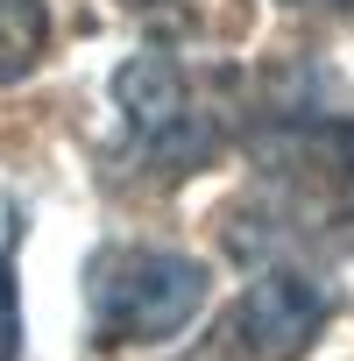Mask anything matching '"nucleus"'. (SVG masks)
Masks as SVG:
<instances>
[{"label": "nucleus", "mask_w": 354, "mask_h": 361, "mask_svg": "<svg viewBox=\"0 0 354 361\" xmlns=\"http://www.w3.org/2000/svg\"><path fill=\"white\" fill-rule=\"evenodd\" d=\"M227 248L255 269L269 262L319 269L354 255V121L291 106L255 128V177Z\"/></svg>", "instance_id": "f257e3e1"}, {"label": "nucleus", "mask_w": 354, "mask_h": 361, "mask_svg": "<svg viewBox=\"0 0 354 361\" xmlns=\"http://www.w3.org/2000/svg\"><path fill=\"white\" fill-rule=\"evenodd\" d=\"M114 99H121V128H128V163L156 185L206 170L248 121L234 99V71H199L163 50L128 57L114 78Z\"/></svg>", "instance_id": "f03ea898"}, {"label": "nucleus", "mask_w": 354, "mask_h": 361, "mask_svg": "<svg viewBox=\"0 0 354 361\" xmlns=\"http://www.w3.org/2000/svg\"><path fill=\"white\" fill-rule=\"evenodd\" d=\"M213 290V269L185 248H142V241H106L85 262V312L99 347H149L199 319Z\"/></svg>", "instance_id": "7ed1b4c3"}, {"label": "nucleus", "mask_w": 354, "mask_h": 361, "mask_svg": "<svg viewBox=\"0 0 354 361\" xmlns=\"http://www.w3.org/2000/svg\"><path fill=\"white\" fill-rule=\"evenodd\" d=\"M326 319H333V290L305 262H269L255 290H241L220 347H234V361H298Z\"/></svg>", "instance_id": "20e7f679"}, {"label": "nucleus", "mask_w": 354, "mask_h": 361, "mask_svg": "<svg viewBox=\"0 0 354 361\" xmlns=\"http://www.w3.org/2000/svg\"><path fill=\"white\" fill-rule=\"evenodd\" d=\"M50 43V15H43V0H0V85L36 71Z\"/></svg>", "instance_id": "39448f33"}, {"label": "nucleus", "mask_w": 354, "mask_h": 361, "mask_svg": "<svg viewBox=\"0 0 354 361\" xmlns=\"http://www.w3.org/2000/svg\"><path fill=\"white\" fill-rule=\"evenodd\" d=\"M15 234H22V213L0 199V361L22 354V298H15Z\"/></svg>", "instance_id": "423d86ee"}, {"label": "nucleus", "mask_w": 354, "mask_h": 361, "mask_svg": "<svg viewBox=\"0 0 354 361\" xmlns=\"http://www.w3.org/2000/svg\"><path fill=\"white\" fill-rule=\"evenodd\" d=\"M283 8H312V15H347L354 0H283Z\"/></svg>", "instance_id": "0eeeda50"}]
</instances>
